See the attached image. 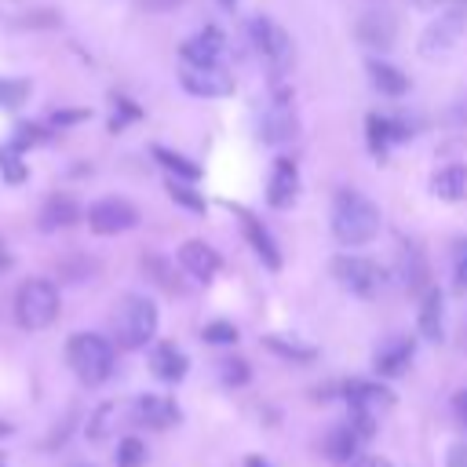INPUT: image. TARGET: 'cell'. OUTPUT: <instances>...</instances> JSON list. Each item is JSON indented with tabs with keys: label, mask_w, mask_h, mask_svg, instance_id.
Wrapping results in <instances>:
<instances>
[{
	"label": "cell",
	"mask_w": 467,
	"mask_h": 467,
	"mask_svg": "<svg viewBox=\"0 0 467 467\" xmlns=\"http://www.w3.org/2000/svg\"><path fill=\"white\" fill-rule=\"evenodd\" d=\"M263 347H266L274 358L288 361V365H310V361L317 358V347L299 343V339H288V336H263Z\"/></svg>",
	"instance_id": "cell-27"
},
{
	"label": "cell",
	"mask_w": 467,
	"mask_h": 467,
	"mask_svg": "<svg viewBox=\"0 0 467 467\" xmlns=\"http://www.w3.org/2000/svg\"><path fill=\"white\" fill-rule=\"evenodd\" d=\"M332 277L350 292V296H361V299H372L379 288H383V270L379 263L365 259V255H336L332 259Z\"/></svg>",
	"instance_id": "cell-7"
},
{
	"label": "cell",
	"mask_w": 467,
	"mask_h": 467,
	"mask_svg": "<svg viewBox=\"0 0 467 467\" xmlns=\"http://www.w3.org/2000/svg\"><path fill=\"white\" fill-rule=\"evenodd\" d=\"M452 285L463 292L467 288V237L452 244Z\"/></svg>",
	"instance_id": "cell-39"
},
{
	"label": "cell",
	"mask_w": 467,
	"mask_h": 467,
	"mask_svg": "<svg viewBox=\"0 0 467 467\" xmlns=\"http://www.w3.org/2000/svg\"><path fill=\"white\" fill-rule=\"evenodd\" d=\"M412 354H416V339H412V336H390V339H383V343L376 347L372 368H376L379 376H401V372L409 368Z\"/></svg>",
	"instance_id": "cell-19"
},
{
	"label": "cell",
	"mask_w": 467,
	"mask_h": 467,
	"mask_svg": "<svg viewBox=\"0 0 467 467\" xmlns=\"http://www.w3.org/2000/svg\"><path fill=\"white\" fill-rule=\"evenodd\" d=\"M361 441H365L361 431H358L350 420H343V423H336V427L325 431V438H321V452H325V460H332V463H350V460L358 456Z\"/></svg>",
	"instance_id": "cell-21"
},
{
	"label": "cell",
	"mask_w": 467,
	"mask_h": 467,
	"mask_svg": "<svg viewBox=\"0 0 467 467\" xmlns=\"http://www.w3.org/2000/svg\"><path fill=\"white\" fill-rule=\"evenodd\" d=\"M244 467H270V463H266L263 456H248V460H244Z\"/></svg>",
	"instance_id": "cell-48"
},
{
	"label": "cell",
	"mask_w": 467,
	"mask_h": 467,
	"mask_svg": "<svg viewBox=\"0 0 467 467\" xmlns=\"http://www.w3.org/2000/svg\"><path fill=\"white\" fill-rule=\"evenodd\" d=\"M452 405H456V416H460V423H463V427H467V390H460V394H456V401H452Z\"/></svg>",
	"instance_id": "cell-46"
},
{
	"label": "cell",
	"mask_w": 467,
	"mask_h": 467,
	"mask_svg": "<svg viewBox=\"0 0 467 467\" xmlns=\"http://www.w3.org/2000/svg\"><path fill=\"white\" fill-rule=\"evenodd\" d=\"M58 306H62L58 303V288L47 277H29V281H22V288L15 296V321L26 332H40V328L55 325Z\"/></svg>",
	"instance_id": "cell-4"
},
{
	"label": "cell",
	"mask_w": 467,
	"mask_h": 467,
	"mask_svg": "<svg viewBox=\"0 0 467 467\" xmlns=\"http://www.w3.org/2000/svg\"><path fill=\"white\" fill-rule=\"evenodd\" d=\"M146 11H175L182 0H139Z\"/></svg>",
	"instance_id": "cell-45"
},
{
	"label": "cell",
	"mask_w": 467,
	"mask_h": 467,
	"mask_svg": "<svg viewBox=\"0 0 467 467\" xmlns=\"http://www.w3.org/2000/svg\"><path fill=\"white\" fill-rule=\"evenodd\" d=\"M150 153H153V161H157L168 175L186 179V182H197V179H201V164H193L190 157H182V153H175V150H168V146H153Z\"/></svg>",
	"instance_id": "cell-28"
},
{
	"label": "cell",
	"mask_w": 467,
	"mask_h": 467,
	"mask_svg": "<svg viewBox=\"0 0 467 467\" xmlns=\"http://www.w3.org/2000/svg\"><path fill=\"white\" fill-rule=\"evenodd\" d=\"M431 193L438 201H449V204L467 201V164H445V168H438L431 175Z\"/></svg>",
	"instance_id": "cell-25"
},
{
	"label": "cell",
	"mask_w": 467,
	"mask_h": 467,
	"mask_svg": "<svg viewBox=\"0 0 467 467\" xmlns=\"http://www.w3.org/2000/svg\"><path fill=\"white\" fill-rule=\"evenodd\" d=\"M77 467H91V463H77Z\"/></svg>",
	"instance_id": "cell-52"
},
{
	"label": "cell",
	"mask_w": 467,
	"mask_h": 467,
	"mask_svg": "<svg viewBox=\"0 0 467 467\" xmlns=\"http://www.w3.org/2000/svg\"><path fill=\"white\" fill-rule=\"evenodd\" d=\"M201 339L212 347H234L237 343V325L234 321H208L201 328Z\"/></svg>",
	"instance_id": "cell-32"
},
{
	"label": "cell",
	"mask_w": 467,
	"mask_h": 467,
	"mask_svg": "<svg viewBox=\"0 0 467 467\" xmlns=\"http://www.w3.org/2000/svg\"><path fill=\"white\" fill-rule=\"evenodd\" d=\"M88 226L95 234H102V237L124 234V230L139 226V208L131 201H124V197H102V201H95L88 208Z\"/></svg>",
	"instance_id": "cell-11"
},
{
	"label": "cell",
	"mask_w": 467,
	"mask_h": 467,
	"mask_svg": "<svg viewBox=\"0 0 467 467\" xmlns=\"http://www.w3.org/2000/svg\"><path fill=\"white\" fill-rule=\"evenodd\" d=\"M66 361L69 368L77 372L80 383L88 387H99L113 376V365H117V350L106 336L99 332H73L69 343H66Z\"/></svg>",
	"instance_id": "cell-2"
},
{
	"label": "cell",
	"mask_w": 467,
	"mask_h": 467,
	"mask_svg": "<svg viewBox=\"0 0 467 467\" xmlns=\"http://www.w3.org/2000/svg\"><path fill=\"white\" fill-rule=\"evenodd\" d=\"M113 106H117V113H113V120H109V131H113V135H117L128 120H139V117H142V109H139L131 99H124V95H113Z\"/></svg>",
	"instance_id": "cell-38"
},
{
	"label": "cell",
	"mask_w": 467,
	"mask_h": 467,
	"mask_svg": "<svg viewBox=\"0 0 467 467\" xmlns=\"http://www.w3.org/2000/svg\"><path fill=\"white\" fill-rule=\"evenodd\" d=\"M77 219H80V204H77L69 193H51V197L40 204L36 226H40V230H62V226H73Z\"/></svg>",
	"instance_id": "cell-24"
},
{
	"label": "cell",
	"mask_w": 467,
	"mask_h": 467,
	"mask_svg": "<svg viewBox=\"0 0 467 467\" xmlns=\"http://www.w3.org/2000/svg\"><path fill=\"white\" fill-rule=\"evenodd\" d=\"M164 190H168V197H171L179 208H186V212H193V215H204V212H208V201L193 190V182H186V179H175V175H171Z\"/></svg>",
	"instance_id": "cell-29"
},
{
	"label": "cell",
	"mask_w": 467,
	"mask_h": 467,
	"mask_svg": "<svg viewBox=\"0 0 467 467\" xmlns=\"http://www.w3.org/2000/svg\"><path fill=\"white\" fill-rule=\"evenodd\" d=\"M150 368H153L157 379L179 383V379L186 376V368H190V358H186L175 343H157V347L150 350Z\"/></svg>",
	"instance_id": "cell-23"
},
{
	"label": "cell",
	"mask_w": 467,
	"mask_h": 467,
	"mask_svg": "<svg viewBox=\"0 0 467 467\" xmlns=\"http://www.w3.org/2000/svg\"><path fill=\"white\" fill-rule=\"evenodd\" d=\"M0 467H4V456H0Z\"/></svg>",
	"instance_id": "cell-53"
},
{
	"label": "cell",
	"mask_w": 467,
	"mask_h": 467,
	"mask_svg": "<svg viewBox=\"0 0 467 467\" xmlns=\"http://www.w3.org/2000/svg\"><path fill=\"white\" fill-rule=\"evenodd\" d=\"M299 193V168L296 161L288 157H277L274 161V171H270V182H266V204L270 208H288Z\"/></svg>",
	"instance_id": "cell-20"
},
{
	"label": "cell",
	"mask_w": 467,
	"mask_h": 467,
	"mask_svg": "<svg viewBox=\"0 0 467 467\" xmlns=\"http://www.w3.org/2000/svg\"><path fill=\"white\" fill-rule=\"evenodd\" d=\"M296 131H299V117H296V106H292V91H277L274 102L263 113L259 139L266 146H285V142L296 139Z\"/></svg>",
	"instance_id": "cell-8"
},
{
	"label": "cell",
	"mask_w": 467,
	"mask_h": 467,
	"mask_svg": "<svg viewBox=\"0 0 467 467\" xmlns=\"http://www.w3.org/2000/svg\"><path fill=\"white\" fill-rule=\"evenodd\" d=\"M44 139H47L44 124H33V120H26V124H18V128H15V139H11V146H15L18 153H26V150L40 146Z\"/></svg>",
	"instance_id": "cell-35"
},
{
	"label": "cell",
	"mask_w": 467,
	"mask_h": 467,
	"mask_svg": "<svg viewBox=\"0 0 467 467\" xmlns=\"http://www.w3.org/2000/svg\"><path fill=\"white\" fill-rule=\"evenodd\" d=\"M113 416H117V405H113V401L102 405V409H95V416H91V423H88V438H91V441H102V438L113 431Z\"/></svg>",
	"instance_id": "cell-37"
},
{
	"label": "cell",
	"mask_w": 467,
	"mask_h": 467,
	"mask_svg": "<svg viewBox=\"0 0 467 467\" xmlns=\"http://www.w3.org/2000/svg\"><path fill=\"white\" fill-rule=\"evenodd\" d=\"M219 379H223L226 387H244V383L252 379V368H248L244 358H223V361H219Z\"/></svg>",
	"instance_id": "cell-33"
},
{
	"label": "cell",
	"mask_w": 467,
	"mask_h": 467,
	"mask_svg": "<svg viewBox=\"0 0 467 467\" xmlns=\"http://www.w3.org/2000/svg\"><path fill=\"white\" fill-rule=\"evenodd\" d=\"M11 431H15V427H11V423H4V420H0V438H7V434H11Z\"/></svg>",
	"instance_id": "cell-50"
},
{
	"label": "cell",
	"mask_w": 467,
	"mask_h": 467,
	"mask_svg": "<svg viewBox=\"0 0 467 467\" xmlns=\"http://www.w3.org/2000/svg\"><path fill=\"white\" fill-rule=\"evenodd\" d=\"M33 84L29 80H15V77H0V109H18L26 99H29Z\"/></svg>",
	"instance_id": "cell-31"
},
{
	"label": "cell",
	"mask_w": 467,
	"mask_h": 467,
	"mask_svg": "<svg viewBox=\"0 0 467 467\" xmlns=\"http://www.w3.org/2000/svg\"><path fill=\"white\" fill-rule=\"evenodd\" d=\"M219 4H223V7H237V0H219Z\"/></svg>",
	"instance_id": "cell-51"
},
{
	"label": "cell",
	"mask_w": 467,
	"mask_h": 467,
	"mask_svg": "<svg viewBox=\"0 0 467 467\" xmlns=\"http://www.w3.org/2000/svg\"><path fill=\"white\" fill-rule=\"evenodd\" d=\"M248 36H252L255 51L263 55L270 77L281 80L288 73V66H292V36L274 18H266V15H252L248 18Z\"/></svg>",
	"instance_id": "cell-6"
},
{
	"label": "cell",
	"mask_w": 467,
	"mask_h": 467,
	"mask_svg": "<svg viewBox=\"0 0 467 467\" xmlns=\"http://www.w3.org/2000/svg\"><path fill=\"white\" fill-rule=\"evenodd\" d=\"M230 212L237 215V223H241V234H244L248 248L259 255V263H263L266 270H281V248H277L274 234L263 226V219H255V215H252L248 208H241V204H230Z\"/></svg>",
	"instance_id": "cell-13"
},
{
	"label": "cell",
	"mask_w": 467,
	"mask_h": 467,
	"mask_svg": "<svg viewBox=\"0 0 467 467\" xmlns=\"http://www.w3.org/2000/svg\"><path fill=\"white\" fill-rule=\"evenodd\" d=\"M368 80H372V88H376L379 95H387V99H401V95L409 91V77H405L398 66L379 62V58L368 62Z\"/></svg>",
	"instance_id": "cell-26"
},
{
	"label": "cell",
	"mask_w": 467,
	"mask_h": 467,
	"mask_svg": "<svg viewBox=\"0 0 467 467\" xmlns=\"http://www.w3.org/2000/svg\"><path fill=\"white\" fill-rule=\"evenodd\" d=\"M179 84L193 95V99H226L234 95V73H226L223 66H186L179 69Z\"/></svg>",
	"instance_id": "cell-10"
},
{
	"label": "cell",
	"mask_w": 467,
	"mask_h": 467,
	"mask_svg": "<svg viewBox=\"0 0 467 467\" xmlns=\"http://www.w3.org/2000/svg\"><path fill=\"white\" fill-rule=\"evenodd\" d=\"M157 336V303L150 296L128 292L113 310V339L124 350H139Z\"/></svg>",
	"instance_id": "cell-3"
},
{
	"label": "cell",
	"mask_w": 467,
	"mask_h": 467,
	"mask_svg": "<svg viewBox=\"0 0 467 467\" xmlns=\"http://www.w3.org/2000/svg\"><path fill=\"white\" fill-rule=\"evenodd\" d=\"M26 164H22V153L15 150V146H0V179L7 182V186H18V182H26Z\"/></svg>",
	"instance_id": "cell-30"
},
{
	"label": "cell",
	"mask_w": 467,
	"mask_h": 467,
	"mask_svg": "<svg viewBox=\"0 0 467 467\" xmlns=\"http://www.w3.org/2000/svg\"><path fill=\"white\" fill-rule=\"evenodd\" d=\"M80 120H88V109H55L51 113V128H69V124H80Z\"/></svg>",
	"instance_id": "cell-41"
},
{
	"label": "cell",
	"mask_w": 467,
	"mask_h": 467,
	"mask_svg": "<svg viewBox=\"0 0 467 467\" xmlns=\"http://www.w3.org/2000/svg\"><path fill=\"white\" fill-rule=\"evenodd\" d=\"M18 26H58L55 11H29V18H18Z\"/></svg>",
	"instance_id": "cell-42"
},
{
	"label": "cell",
	"mask_w": 467,
	"mask_h": 467,
	"mask_svg": "<svg viewBox=\"0 0 467 467\" xmlns=\"http://www.w3.org/2000/svg\"><path fill=\"white\" fill-rule=\"evenodd\" d=\"M175 259H179V266L190 274V277H197V281H212L219 270H223V259H219V252L208 244V241H182L179 244V252H175Z\"/></svg>",
	"instance_id": "cell-16"
},
{
	"label": "cell",
	"mask_w": 467,
	"mask_h": 467,
	"mask_svg": "<svg viewBox=\"0 0 467 467\" xmlns=\"http://www.w3.org/2000/svg\"><path fill=\"white\" fill-rule=\"evenodd\" d=\"M445 467H467V441H456L445 452Z\"/></svg>",
	"instance_id": "cell-43"
},
{
	"label": "cell",
	"mask_w": 467,
	"mask_h": 467,
	"mask_svg": "<svg viewBox=\"0 0 467 467\" xmlns=\"http://www.w3.org/2000/svg\"><path fill=\"white\" fill-rule=\"evenodd\" d=\"M4 270H11V252H7L4 241H0V274H4Z\"/></svg>",
	"instance_id": "cell-47"
},
{
	"label": "cell",
	"mask_w": 467,
	"mask_h": 467,
	"mask_svg": "<svg viewBox=\"0 0 467 467\" xmlns=\"http://www.w3.org/2000/svg\"><path fill=\"white\" fill-rule=\"evenodd\" d=\"M412 131H409V124H401V120H394V117H383V113H368L365 117V139H368V153L372 157H387V150L394 146V142H405Z\"/></svg>",
	"instance_id": "cell-18"
},
{
	"label": "cell",
	"mask_w": 467,
	"mask_h": 467,
	"mask_svg": "<svg viewBox=\"0 0 467 467\" xmlns=\"http://www.w3.org/2000/svg\"><path fill=\"white\" fill-rule=\"evenodd\" d=\"M463 29H467V15H463V11H445V15H438V18L420 33V55H423V58L449 55V51L460 44Z\"/></svg>",
	"instance_id": "cell-9"
},
{
	"label": "cell",
	"mask_w": 467,
	"mask_h": 467,
	"mask_svg": "<svg viewBox=\"0 0 467 467\" xmlns=\"http://www.w3.org/2000/svg\"><path fill=\"white\" fill-rule=\"evenodd\" d=\"M343 398H347V405H350V416H347V420L361 431L365 441L376 434L379 416L394 405V394H390L383 383H376V379H350V383H343Z\"/></svg>",
	"instance_id": "cell-5"
},
{
	"label": "cell",
	"mask_w": 467,
	"mask_h": 467,
	"mask_svg": "<svg viewBox=\"0 0 467 467\" xmlns=\"http://www.w3.org/2000/svg\"><path fill=\"white\" fill-rule=\"evenodd\" d=\"M142 463H146V445L135 434L120 438L117 441V467H142Z\"/></svg>",
	"instance_id": "cell-34"
},
{
	"label": "cell",
	"mask_w": 467,
	"mask_h": 467,
	"mask_svg": "<svg viewBox=\"0 0 467 467\" xmlns=\"http://www.w3.org/2000/svg\"><path fill=\"white\" fill-rule=\"evenodd\" d=\"M131 420H135L139 427L164 431V427H175V423L182 420V412H179V405H175L171 398H164V394H139V398L131 401Z\"/></svg>",
	"instance_id": "cell-14"
},
{
	"label": "cell",
	"mask_w": 467,
	"mask_h": 467,
	"mask_svg": "<svg viewBox=\"0 0 467 467\" xmlns=\"http://www.w3.org/2000/svg\"><path fill=\"white\" fill-rule=\"evenodd\" d=\"M142 270L161 285V288H168V292H175L179 285H175V274H171V266L161 259V255H142Z\"/></svg>",
	"instance_id": "cell-36"
},
{
	"label": "cell",
	"mask_w": 467,
	"mask_h": 467,
	"mask_svg": "<svg viewBox=\"0 0 467 467\" xmlns=\"http://www.w3.org/2000/svg\"><path fill=\"white\" fill-rule=\"evenodd\" d=\"M223 51H226V36L215 26H204L201 33H193L190 40H182V47H179V55H182L186 66H219Z\"/></svg>",
	"instance_id": "cell-15"
},
{
	"label": "cell",
	"mask_w": 467,
	"mask_h": 467,
	"mask_svg": "<svg viewBox=\"0 0 467 467\" xmlns=\"http://www.w3.org/2000/svg\"><path fill=\"white\" fill-rule=\"evenodd\" d=\"M354 36H358V44H365L372 51H390L394 40H398V18H394V11H383V7L361 11L358 22H354Z\"/></svg>",
	"instance_id": "cell-12"
},
{
	"label": "cell",
	"mask_w": 467,
	"mask_h": 467,
	"mask_svg": "<svg viewBox=\"0 0 467 467\" xmlns=\"http://www.w3.org/2000/svg\"><path fill=\"white\" fill-rule=\"evenodd\" d=\"M416 7H441V4H449V0H412Z\"/></svg>",
	"instance_id": "cell-49"
},
{
	"label": "cell",
	"mask_w": 467,
	"mask_h": 467,
	"mask_svg": "<svg viewBox=\"0 0 467 467\" xmlns=\"http://www.w3.org/2000/svg\"><path fill=\"white\" fill-rule=\"evenodd\" d=\"M383 226V215L379 208L361 197L358 190H339L332 197V234L339 244L347 248H358V244H368Z\"/></svg>",
	"instance_id": "cell-1"
},
{
	"label": "cell",
	"mask_w": 467,
	"mask_h": 467,
	"mask_svg": "<svg viewBox=\"0 0 467 467\" xmlns=\"http://www.w3.org/2000/svg\"><path fill=\"white\" fill-rule=\"evenodd\" d=\"M394 274H398L401 288H405V292H412V296L431 288V266H427V255H423V248H420V244H412V241H405V244H401L398 263H394Z\"/></svg>",
	"instance_id": "cell-17"
},
{
	"label": "cell",
	"mask_w": 467,
	"mask_h": 467,
	"mask_svg": "<svg viewBox=\"0 0 467 467\" xmlns=\"http://www.w3.org/2000/svg\"><path fill=\"white\" fill-rule=\"evenodd\" d=\"M347 467H390V460H383V456H361V452H358Z\"/></svg>",
	"instance_id": "cell-44"
},
{
	"label": "cell",
	"mask_w": 467,
	"mask_h": 467,
	"mask_svg": "<svg viewBox=\"0 0 467 467\" xmlns=\"http://www.w3.org/2000/svg\"><path fill=\"white\" fill-rule=\"evenodd\" d=\"M73 423H77V412H66V416H62V423L55 427V434H51L47 441H40V449H58V445H62V441L69 438V431H73Z\"/></svg>",
	"instance_id": "cell-40"
},
{
	"label": "cell",
	"mask_w": 467,
	"mask_h": 467,
	"mask_svg": "<svg viewBox=\"0 0 467 467\" xmlns=\"http://www.w3.org/2000/svg\"><path fill=\"white\" fill-rule=\"evenodd\" d=\"M416 328L423 339L438 343L445 336V299L438 288H427L423 299H420V317H416Z\"/></svg>",
	"instance_id": "cell-22"
}]
</instances>
